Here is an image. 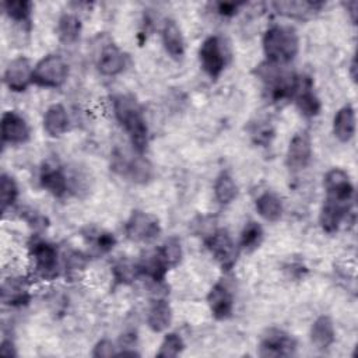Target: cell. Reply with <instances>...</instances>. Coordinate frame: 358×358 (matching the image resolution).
Here are the masks:
<instances>
[{"label":"cell","mask_w":358,"mask_h":358,"mask_svg":"<svg viewBox=\"0 0 358 358\" xmlns=\"http://www.w3.org/2000/svg\"><path fill=\"white\" fill-rule=\"evenodd\" d=\"M333 134L341 143H348L355 134V110L351 105H344L333 119Z\"/></svg>","instance_id":"d6986e66"},{"label":"cell","mask_w":358,"mask_h":358,"mask_svg":"<svg viewBox=\"0 0 358 358\" xmlns=\"http://www.w3.org/2000/svg\"><path fill=\"white\" fill-rule=\"evenodd\" d=\"M273 133L274 131H273L270 124H260V123H257V126L252 130V137H253V140L257 144H264L266 145V144L270 143L271 137L274 136Z\"/></svg>","instance_id":"74e56055"},{"label":"cell","mask_w":358,"mask_h":358,"mask_svg":"<svg viewBox=\"0 0 358 358\" xmlns=\"http://www.w3.org/2000/svg\"><path fill=\"white\" fill-rule=\"evenodd\" d=\"M183 348H185V343L182 337L178 333H168L159 345L157 357L173 358V357H178L183 351Z\"/></svg>","instance_id":"d6a6232c"},{"label":"cell","mask_w":358,"mask_h":358,"mask_svg":"<svg viewBox=\"0 0 358 358\" xmlns=\"http://www.w3.org/2000/svg\"><path fill=\"white\" fill-rule=\"evenodd\" d=\"M31 256L36 273L49 280L57 274V249L46 241H36L31 246Z\"/></svg>","instance_id":"8fae6325"},{"label":"cell","mask_w":358,"mask_h":358,"mask_svg":"<svg viewBox=\"0 0 358 358\" xmlns=\"http://www.w3.org/2000/svg\"><path fill=\"white\" fill-rule=\"evenodd\" d=\"M137 266H138L140 274H143L157 282H161L165 278L166 271L169 270L159 249H155L151 253H147L145 257H143Z\"/></svg>","instance_id":"cb8c5ba5"},{"label":"cell","mask_w":358,"mask_h":358,"mask_svg":"<svg viewBox=\"0 0 358 358\" xmlns=\"http://www.w3.org/2000/svg\"><path fill=\"white\" fill-rule=\"evenodd\" d=\"M115 242H116L115 236L109 232H99L92 239V245L99 253H108L109 250H112L115 246Z\"/></svg>","instance_id":"d590c367"},{"label":"cell","mask_w":358,"mask_h":358,"mask_svg":"<svg viewBox=\"0 0 358 358\" xmlns=\"http://www.w3.org/2000/svg\"><path fill=\"white\" fill-rule=\"evenodd\" d=\"M262 241H263L262 227L255 221L248 222L241 234V248L245 252H253L260 246Z\"/></svg>","instance_id":"f546056e"},{"label":"cell","mask_w":358,"mask_h":358,"mask_svg":"<svg viewBox=\"0 0 358 358\" xmlns=\"http://www.w3.org/2000/svg\"><path fill=\"white\" fill-rule=\"evenodd\" d=\"M256 210L259 215L266 221L275 222L282 215L281 199L271 192H264L256 199Z\"/></svg>","instance_id":"484cf974"},{"label":"cell","mask_w":358,"mask_h":358,"mask_svg":"<svg viewBox=\"0 0 358 358\" xmlns=\"http://www.w3.org/2000/svg\"><path fill=\"white\" fill-rule=\"evenodd\" d=\"M43 129L52 137L62 136L69 129V116L63 105L53 103L46 109L43 116Z\"/></svg>","instance_id":"603a6c76"},{"label":"cell","mask_w":358,"mask_h":358,"mask_svg":"<svg viewBox=\"0 0 358 358\" xmlns=\"http://www.w3.org/2000/svg\"><path fill=\"white\" fill-rule=\"evenodd\" d=\"M239 3H217V13L224 15V17H231L234 14H236L238 8H239Z\"/></svg>","instance_id":"f35d334b"},{"label":"cell","mask_w":358,"mask_h":358,"mask_svg":"<svg viewBox=\"0 0 358 358\" xmlns=\"http://www.w3.org/2000/svg\"><path fill=\"white\" fill-rule=\"evenodd\" d=\"M127 64V56L113 43L106 45L98 57L96 67L103 76H117Z\"/></svg>","instance_id":"2e32d148"},{"label":"cell","mask_w":358,"mask_h":358,"mask_svg":"<svg viewBox=\"0 0 358 358\" xmlns=\"http://www.w3.org/2000/svg\"><path fill=\"white\" fill-rule=\"evenodd\" d=\"M69 66L59 55H48L41 59L32 71V83L45 88H57L66 83Z\"/></svg>","instance_id":"3957f363"},{"label":"cell","mask_w":358,"mask_h":358,"mask_svg":"<svg viewBox=\"0 0 358 358\" xmlns=\"http://www.w3.org/2000/svg\"><path fill=\"white\" fill-rule=\"evenodd\" d=\"M357 8H358V3H357L355 0L347 3V11H348V14H350V17H351V21H352L354 24H355V21H357Z\"/></svg>","instance_id":"60d3db41"},{"label":"cell","mask_w":358,"mask_h":358,"mask_svg":"<svg viewBox=\"0 0 358 358\" xmlns=\"http://www.w3.org/2000/svg\"><path fill=\"white\" fill-rule=\"evenodd\" d=\"M172 322V308L165 299H155L151 302L147 313V324L155 331H165Z\"/></svg>","instance_id":"ffe728a7"},{"label":"cell","mask_w":358,"mask_h":358,"mask_svg":"<svg viewBox=\"0 0 358 358\" xmlns=\"http://www.w3.org/2000/svg\"><path fill=\"white\" fill-rule=\"evenodd\" d=\"M199 57L203 70L211 78H217L225 67V56L218 36H208L199 49Z\"/></svg>","instance_id":"52a82bcc"},{"label":"cell","mask_w":358,"mask_h":358,"mask_svg":"<svg viewBox=\"0 0 358 358\" xmlns=\"http://www.w3.org/2000/svg\"><path fill=\"white\" fill-rule=\"evenodd\" d=\"M275 10L287 17H302L308 13L316 11L322 3L315 1H275L273 3Z\"/></svg>","instance_id":"f1b7e54d"},{"label":"cell","mask_w":358,"mask_h":358,"mask_svg":"<svg viewBox=\"0 0 358 358\" xmlns=\"http://www.w3.org/2000/svg\"><path fill=\"white\" fill-rule=\"evenodd\" d=\"M113 277L115 281L119 284H129L131 282L138 274V266L133 264L129 260H119L115 266H113Z\"/></svg>","instance_id":"e575fe53"},{"label":"cell","mask_w":358,"mask_h":358,"mask_svg":"<svg viewBox=\"0 0 358 358\" xmlns=\"http://www.w3.org/2000/svg\"><path fill=\"white\" fill-rule=\"evenodd\" d=\"M292 98L295 99V105L303 116L315 117L319 115L322 109V103L316 96V94L313 92L312 80L309 77L306 76L296 77Z\"/></svg>","instance_id":"9c48e42d"},{"label":"cell","mask_w":358,"mask_h":358,"mask_svg":"<svg viewBox=\"0 0 358 358\" xmlns=\"http://www.w3.org/2000/svg\"><path fill=\"white\" fill-rule=\"evenodd\" d=\"M206 246L224 270L232 268L236 262L238 249L227 229H214L207 235Z\"/></svg>","instance_id":"5b68a950"},{"label":"cell","mask_w":358,"mask_h":358,"mask_svg":"<svg viewBox=\"0 0 358 358\" xmlns=\"http://www.w3.org/2000/svg\"><path fill=\"white\" fill-rule=\"evenodd\" d=\"M59 38L64 43H74L81 32V21L74 14H63L57 24Z\"/></svg>","instance_id":"83f0119b"},{"label":"cell","mask_w":358,"mask_h":358,"mask_svg":"<svg viewBox=\"0 0 358 358\" xmlns=\"http://www.w3.org/2000/svg\"><path fill=\"white\" fill-rule=\"evenodd\" d=\"M350 210L351 203H341L326 199L319 215V224L322 229L327 234L336 232L340 228V224L347 218Z\"/></svg>","instance_id":"5bb4252c"},{"label":"cell","mask_w":358,"mask_h":358,"mask_svg":"<svg viewBox=\"0 0 358 358\" xmlns=\"http://www.w3.org/2000/svg\"><path fill=\"white\" fill-rule=\"evenodd\" d=\"M312 158V141L306 131L296 133L288 145L285 154V164L289 171H301L308 166Z\"/></svg>","instance_id":"30bf717a"},{"label":"cell","mask_w":358,"mask_h":358,"mask_svg":"<svg viewBox=\"0 0 358 358\" xmlns=\"http://www.w3.org/2000/svg\"><path fill=\"white\" fill-rule=\"evenodd\" d=\"M214 196L218 203L229 204L238 196V186L228 172H221L214 183Z\"/></svg>","instance_id":"4316f807"},{"label":"cell","mask_w":358,"mask_h":358,"mask_svg":"<svg viewBox=\"0 0 358 358\" xmlns=\"http://www.w3.org/2000/svg\"><path fill=\"white\" fill-rule=\"evenodd\" d=\"M18 197V186L15 180L7 175L1 173L0 176V201H1V211L4 213L8 207H11Z\"/></svg>","instance_id":"1f68e13d"},{"label":"cell","mask_w":358,"mask_h":358,"mask_svg":"<svg viewBox=\"0 0 358 358\" xmlns=\"http://www.w3.org/2000/svg\"><path fill=\"white\" fill-rule=\"evenodd\" d=\"M324 190L326 199L341 203H351L354 197V186L345 171L333 168L324 175Z\"/></svg>","instance_id":"ba28073f"},{"label":"cell","mask_w":358,"mask_h":358,"mask_svg":"<svg viewBox=\"0 0 358 358\" xmlns=\"http://www.w3.org/2000/svg\"><path fill=\"white\" fill-rule=\"evenodd\" d=\"M32 71L34 69L31 67V63L27 57H15L6 67L4 83L11 91H25L32 83Z\"/></svg>","instance_id":"7c38bea8"},{"label":"cell","mask_w":358,"mask_h":358,"mask_svg":"<svg viewBox=\"0 0 358 358\" xmlns=\"http://www.w3.org/2000/svg\"><path fill=\"white\" fill-rule=\"evenodd\" d=\"M116 120L124 127L130 143L138 154H143L148 144V127L137 99L130 94H117L112 98Z\"/></svg>","instance_id":"6da1fadb"},{"label":"cell","mask_w":358,"mask_h":358,"mask_svg":"<svg viewBox=\"0 0 358 358\" xmlns=\"http://www.w3.org/2000/svg\"><path fill=\"white\" fill-rule=\"evenodd\" d=\"M0 354L1 355H6V357H15L17 352H15V347H14V343L11 340H7L4 338L0 344Z\"/></svg>","instance_id":"ab89813d"},{"label":"cell","mask_w":358,"mask_h":358,"mask_svg":"<svg viewBox=\"0 0 358 358\" xmlns=\"http://www.w3.org/2000/svg\"><path fill=\"white\" fill-rule=\"evenodd\" d=\"M116 354L117 352H116L115 344L108 338L98 341L92 350V357H96V358H108V357H112Z\"/></svg>","instance_id":"8d00e7d4"},{"label":"cell","mask_w":358,"mask_h":358,"mask_svg":"<svg viewBox=\"0 0 358 358\" xmlns=\"http://www.w3.org/2000/svg\"><path fill=\"white\" fill-rule=\"evenodd\" d=\"M298 49V35L289 27L273 25L263 35V52L270 63L282 66L296 56Z\"/></svg>","instance_id":"7a4b0ae2"},{"label":"cell","mask_w":358,"mask_h":358,"mask_svg":"<svg viewBox=\"0 0 358 358\" xmlns=\"http://www.w3.org/2000/svg\"><path fill=\"white\" fill-rule=\"evenodd\" d=\"M115 166L120 168V172L126 176H129L134 183H148L154 175L152 172V165L150 164L148 159L143 157H136L130 161L120 159L115 164Z\"/></svg>","instance_id":"ac0fdd59"},{"label":"cell","mask_w":358,"mask_h":358,"mask_svg":"<svg viewBox=\"0 0 358 358\" xmlns=\"http://www.w3.org/2000/svg\"><path fill=\"white\" fill-rule=\"evenodd\" d=\"M1 301L10 306L25 305L29 301L28 287L21 278H8L1 285Z\"/></svg>","instance_id":"d4e9b609"},{"label":"cell","mask_w":358,"mask_h":358,"mask_svg":"<svg viewBox=\"0 0 358 358\" xmlns=\"http://www.w3.org/2000/svg\"><path fill=\"white\" fill-rule=\"evenodd\" d=\"M208 308L211 315L218 320H225L232 315L234 310V296L231 291L221 282L211 287L207 295Z\"/></svg>","instance_id":"9a60e30c"},{"label":"cell","mask_w":358,"mask_h":358,"mask_svg":"<svg viewBox=\"0 0 358 358\" xmlns=\"http://www.w3.org/2000/svg\"><path fill=\"white\" fill-rule=\"evenodd\" d=\"M159 252L169 268L178 266L182 259V246H180L179 239L175 236L166 239L164 242V245L159 248Z\"/></svg>","instance_id":"836d02e7"},{"label":"cell","mask_w":358,"mask_h":358,"mask_svg":"<svg viewBox=\"0 0 358 358\" xmlns=\"http://www.w3.org/2000/svg\"><path fill=\"white\" fill-rule=\"evenodd\" d=\"M336 340L334 324L326 315L319 316L310 327V341L317 350L329 348Z\"/></svg>","instance_id":"44dd1931"},{"label":"cell","mask_w":358,"mask_h":358,"mask_svg":"<svg viewBox=\"0 0 358 358\" xmlns=\"http://www.w3.org/2000/svg\"><path fill=\"white\" fill-rule=\"evenodd\" d=\"M1 138L4 143L22 144L29 138V127L17 112L8 110L1 116Z\"/></svg>","instance_id":"4fadbf2b"},{"label":"cell","mask_w":358,"mask_h":358,"mask_svg":"<svg viewBox=\"0 0 358 358\" xmlns=\"http://www.w3.org/2000/svg\"><path fill=\"white\" fill-rule=\"evenodd\" d=\"M162 43L171 57L180 59L185 55V39L180 28L173 20H166L164 24Z\"/></svg>","instance_id":"7402d4cb"},{"label":"cell","mask_w":358,"mask_h":358,"mask_svg":"<svg viewBox=\"0 0 358 358\" xmlns=\"http://www.w3.org/2000/svg\"><path fill=\"white\" fill-rule=\"evenodd\" d=\"M41 186L55 197H62L69 190V179L57 165L46 164L39 175Z\"/></svg>","instance_id":"e0dca14e"},{"label":"cell","mask_w":358,"mask_h":358,"mask_svg":"<svg viewBox=\"0 0 358 358\" xmlns=\"http://www.w3.org/2000/svg\"><path fill=\"white\" fill-rule=\"evenodd\" d=\"M355 70H357V63H355V57H352V62H351V67H350V71H351V77H352V80H354V81L357 80V74H355Z\"/></svg>","instance_id":"b9f144b4"},{"label":"cell","mask_w":358,"mask_h":358,"mask_svg":"<svg viewBox=\"0 0 358 358\" xmlns=\"http://www.w3.org/2000/svg\"><path fill=\"white\" fill-rule=\"evenodd\" d=\"M126 235L134 242H151L161 234V225L155 215L134 210L124 225Z\"/></svg>","instance_id":"277c9868"},{"label":"cell","mask_w":358,"mask_h":358,"mask_svg":"<svg viewBox=\"0 0 358 358\" xmlns=\"http://www.w3.org/2000/svg\"><path fill=\"white\" fill-rule=\"evenodd\" d=\"M3 8L8 18H11L13 21L27 22L31 15L32 3L28 0H8L3 3Z\"/></svg>","instance_id":"4dcf8cb0"},{"label":"cell","mask_w":358,"mask_h":358,"mask_svg":"<svg viewBox=\"0 0 358 358\" xmlns=\"http://www.w3.org/2000/svg\"><path fill=\"white\" fill-rule=\"evenodd\" d=\"M296 350L295 338L284 330L270 329L259 345L260 357H289Z\"/></svg>","instance_id":"8992f818"}]
</instances>
